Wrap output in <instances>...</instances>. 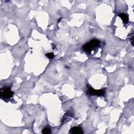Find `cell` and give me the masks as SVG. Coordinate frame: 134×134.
I'll list each match as a JSON object with an SVG mask.
<instances>
[{"label": "cell", "instance_id": "cell-1", "mask_svg": "<svg viewBox=\"0 0 134 134\" xmlns=\"http://www.w3.org/2000/svg\"><path fill=\"white\" fill-rule=\"evenodd\" d=\"M100 44V42L99 40H93L83 45V49L86 53H90L94 48L98 47Z\"/></svg>", "mask_w": 134, "mask_h": 134}, {"label": "cell", "instance_id": "cell-3", "mask_svg": "<svg viewBox=\"0 0 134 134\" xmlns=\"http://www.w3.org/2000/svg\"><path fill=\"white\" fill-rule=\"evenodd\" d=\"M87 93L90 95H97V96H103L105 93L104 90H95L93 88L89 86L88 89Z\"/></svg>", "mask_w": 134, "mask_h": 134}, {"label": "cell", "instance_id": "cell-6", "mask_svg": "<svg viewBox=\"0 0 134 134\" xmlns=\"http://www.w3.org/2000/svg\"><path fill=\"white\" fill-rule=\"evenodd\" d=\"M42 132L45 134H47V133H50L51 132V129L49 128V127H45L43 129Z\"/></svg>", "mask_w": 134, "mask_h": 134}, {"label": "cell", "instance_id": "cell-2", "mask_svg": "<svg viewBox=\"0 0 134 134\" xmlns=\"http://www.w3.org/2000/svg\"><path fill=\"white\" fill-rule=\"evenodd\" d=\"M13 93L10 87H4L1 89V96L3 99H10L13 97Z\"/></svg>", "mask_w": 134, "mask_h": 134}, {"label": "cell", "instance_id": "cell-4", "mask_svg": "<svg viewBox=\"0 0 134 134\" xmlns=\"http://www.w3.org/2000/svg\"><path fill=\"white\" fill-rule=\"evenodd\" d=\"M70 133L72 134H81L83 133V131L80 127H73L71 128Z\"/></svg>", "mask_w": 134, "mask_h": 134}, {"label": "cell", "instance_id": "cell-5", "mask_svg": "<svg viewBox=\"0 0 134 134\" xmlns=\"http://www.w3.org/2000/svg\"><path fill=\"white\" fill-rule=\"evenodd\" d=\"M119 16L122 19V20L123 21V22L125 24H127L128 23V21H129V17L127 14H125V13H121L119 15Z\"/></svg>", "mask_w": 134, "mask_h": 134}, {"label": "cell", "instance_id": "cell-7", "mask_svg": "<svg viewBox=\"0 0 134 134\" xmlns=\"http://www.w3.org/2000/svg\"><path fill=\"white\" fill-rule=\"evenodd\" d=\"M46 56L48 57L49 59H52V58H53L54 56V54L53 53H47V54H46Z\"/></svg>", "mask_w": 134, "mask_h": 134}]
</instances>
